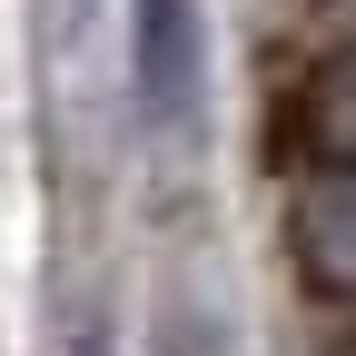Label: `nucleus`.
<instances>
[{"label":"nucleus","instance_id":"1","mask_svg":"<svg viewBox=\"0 0 356 356\" xmlns=\"http://www.w3.org/2000/svg\"><path fill=\"white\" fill-rule=\"evenodd\" d=\"M129 79L159 139H188L208 99V20L198 0H129Z\"/></svg>","mask_w":356,"mask_h":356},{"label":"nucleus","instance_id":"2","mask_svg":"<svg viewBox=\"0 0 356 356\" xmlns=\"http://www.w3.org/2000/svg\"><path fill=\"white\" fill-rule=\"evenodd\" d=\"M297 238L317 248L327 277H346V287H356V168H327L317 188L297 198Z\"/></svg>","mask_w":356,"mask_h":356}]
</instances>
